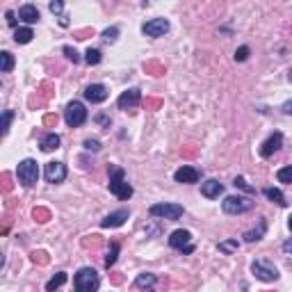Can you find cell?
Wrapping results in <instances>:
<instances>
[{
    "mask_svg": "<svg viewBox=\"0 0 292 292\" xmlns=\"http://www.w3.org/2000/svg\"><path fill=\"white\" fill-rule=\"evenodd\" d=\"M32 37H34V32L30 27H16V30H14V41H16V44H30Z\"/></svg>",
    "mask_w": 292,
    "mask_h": 292,
    "instance_id": "obj_22",
    "label": "cell"
},
{
    "mask_svg": "<svg viewBox=\"0 0 292 292\" xmlns=\"http://www.w3.org/2000/svg\"><path fill=\"white\" fill-rule=\"evenodd\" d=\"M85 148L87 151H100V142L98 140H85Z\"/></svg>",
    "mask_w": 292,
    "mask_h": 292,
    "instance_id": "obj_34",
    "label": "cell"
},
{
    "mask_svg": "<svg viewBox=\"0 0 292 292\" xmlns=\"http://www.w3.org/2000/svg\"><path fill=\"white\" fill-rule=\"evenodd\" d=\"M107 187H110V192L121 201H128L133 196V187H130V183L126 180V171L117 165L110 167V183H107Z\"/></svg>",
    "mask_w": 292,
    "mask_h": 292,
    "instance_id": "obj_1",
    "label": "cell"
},
{
    "mask_svg": "<svg viewBox=\"0 0 292 292\" xmlns=\"http://www.w3.org/2000/svg\"><path fill=\"white\" fill-rule=\"evenodd\" d=\"M64 55H67L73 64H78V62H80V55L75 53V48H71V46H64Z\"/></svg>",
    "mask_w": 292,
    "mask_h": 292,
    "instance_id": "obj_32",
    "label": "cell"
},
{
    "mask_svg": "<svg viewBox=\"0 0 292 292\" xmlns=\"http://www.w3.org/2000/svg\"><path fill=\"white\" fill-rule=\"evenodd\" d=\"M283 251H286L288 256H292V238H290V240H286V242H283Z\"/></svg>",
    "mask_w": 292,
    "mask_h": 292,
    "instance_id": "obj_36",
    "label": "cell"
},
{
    "mask_svg": "<svg viewBox=\"0 0 292 292\" xmlns=\"http://www.w3.org/2000/svg\"><path fill=\"white\" fill-rule=\"evenodd\" d=\"M233 185H235V187H240V190H244L246 194H256V187H251V185H249V183H246V180L242 178V176H238V178L233 180Z\"/></svg>",
    "mask_w": 292,
    "mask_h": 292,
    "instance_id": "obj_28",
    "label": "cell"
},
{
    "mask_svg": "<svg viewBox=\"0 0 292 292\" xmlns=\"http://www.w3.org/2000/svg\"><path fill=\"white\" fill-rule=\"evenodd\" d=\"M169 246H173V249H178V251H183V253H192V251H194L192 233L185 231V228H178V231H173L171 238H169Z\"/></svg>",
    "mask_w": 292,
    "mask_h": 292,
    "instance_id": "obj_8",
    "label": "cell"
},
{
    "mask_svg": "<svg viewBox=\"0 0 292 292\" xmlns=\"http://www.w3.org/2000/svg\"><path fill=\"white\" fill-rule=\"evenodd\" d=\"M100 286V279L94 267H82L73 276V292H96Z\"/></svg>",
    "mask_w": 292,
    "mask_h": 292,
    "instance_id": "obj_2",
    "label": "cell"
},
{
    "mask_svg": "<svg viewBox=\"0 0 292 292\" xmlns=\"http://www.w3.org/2000/svg\"><path fill=\"white\" fill-rule=\"evenodd\" d=\"M263 194H265V196L272 201V203H276V206H288V201H286V196H283V192H281V190H276V187H265V190H263Z\"/></svg>",
    "mask_w": 292,
    "mask_h": 292,
    "instance_id": "obj_20",
    "label": "cell"
},
{
    "mask_svg": "<svg viewBox=\"0 0 292 292\" xmlns=\"http://www.w3.org/2000/svg\"><path fill=\"white\" fill-rule=\"evenodd\" d=\"M60 135L57 133H48L44 140H41V151H55V148H60Z\"/></svg>",
    "mask_w": 292,
    "mask_h": 292,
    "instance_id": "obj_21",
    "label": "cell"
},
{
    "mask_svg": "<svg viewBox=\"0 0 292 292\" xmlns=\"http://www.w3.org/2000/svg\"><path fill=\"white\" fill-rule=\"evenodd\" d=\"M117 256H119V244L112 242V244H110V251H107V256H105V267H107V269L117 263Z\"/></svg>",
    "mask_w": 292,
    "mask_h": 292,
    "instance_id": "obj_26",
    "label": "cell"
},
{
    "mask_svg": "<svg viewBox=\"0 0 292 292\" xmlns=\"http://www.w3.org/2000/svg\"><path fill=\"white\" fill-rule=\"evenodd\" d=\"M16 178H19V183L23 187H32L39 180V165H37V160H32V158L21 160L19 167H16Z\"/></svg>",
    "mask_w": 292,
    "mask_h": 292,
    "instance_id": "obj_3",
    "label": "cell"
},
{
    "mask_svg": "<svg viewBox=\"0 0 292 292\" xmlns=\"http://www.w3.org/2000/svg\"><path fill=\"white\" fill-rule=\"evenodd\" d=\"M96 121H98V123H105V126H110V119H107V117H103V114H98V117H96Z\"/></svg>",
    "mask_w": 292,
    "mask_h": 292,
    "instance_id": "obj_38",
    "label": "cell"
},
{
    "mask_svg": "<svg viewBox=\"0 0 292 292\" xmlns=\"http://www.w3.org/2000/svg\"><path fill=\"white\" fill-rule=\"evenodd\" d=\"M64 121H67L71 128H78V126H82L87 121V110H85V105L80 103V100H71L67 105V110H64Z\"/></svg>",
    "mask_w": 292,
    "mask_h": 292,
    "instance_id": "obj_4",
    "label": "cell"
},
{
    "mask_svg": "<svg viewBox=\"0 0 292 292\" xmlns=\"http://www.w3.org/2000/svg\"><path fill=\"white\" fill-rule=\"evenodd\" d=\"M281 110H283V112H286V114H292V100H286V103H283V107H281Z\"/></svg>",
    "mask_w": 292,
    "mask_h": 292,
    "instance_id": "obj_37",
    "label": "cell"
},
{
    "mask_svg": "<svg viewBox=\"0 0 292 292\" xmlns=\"http://www.w3.org/2000/svg\"><path fill=\"white\" fill-rule=\"evenodd\" d=\"M246 57H249V48H246V46H240L238 50H235V62H244Z\"/></svg>",
    "mask_w": 292,
    "mask_h": 292,
    "instance_id": "obj_33",
    "label": "cell"
},
{
    "mask_svg": "<svg viewBox=\"0 0 292 292\" xmlns=\"http://www.w3.org/2000/svg\"><path fill=\"white\" fill-rule=\"evenodd\" d=\"M107 87L105 85H89L85 89V98L89 100V103H103V100H107Z\"/></svg>",
    "mask_w": 292,
    "mask_h": 292,
    "instance_id": "obj_14",
    "label": "cell"
},
{
    "mask_svg": "<svg viewBox=\"0 0 292 292\" xmlns=\"http://www.w3.org/2000/svg\"><path fill=\"white\" fill-rule=\"evenodd\" d=\"M12 119H14V112L12 110H7V112L2 114V135L9 133V123H12Z\"/></svg>",
    "mask_w": 292,
    "mask_h": 292,
    "instance_id": "obj_31",
    "label": "cell"
},
{
    "mask_svg": "<svg viewBox=\"0 0 292 292\" xmlns=\"http://www.w3.org/2000/svg\"><path fill=\"white\" fill-rule=\"evenodd\" d=\"M19 19L23 21V23H27V25H32V23H37V21H39V9L27 2V5L19 7Z\"/></svg>",
    "mask_w": 292,
    "mask_h": 292,
    "instance_id": "obj_17",
    "label": "cell"
},
{
    "mask_svg": "<svg viewBox=\"0 0 292 292\" xmlns=\"http://www.w3.org/2000/svg\"><path fill=\"white\" fill-rule=\"evenodd\" d=\"M265 231H267V221H265V219H260L258 226L251 228V231H246L242 238H244V242H258L260 238H265Z\"/></svg>",
    "mask_w": 292,
    "mask_h": 292,
    "instance_id": "obj_19",
    "label": "cell"
},
{
    "mask_svg": "<svg viewBox=\"0 0 292 292\" xmlns=\"http://www.w3.org/2000/svg\"><path fill=\"white\" fill-rule=\"evenodd\" d=\"M12 69H14V55L7 53V50H2V53H0V71L9 73Z\"/></svg>",
    "mask_w": 292,
    "mask_h": 292,
    "instance_id": "obj_24",
    "label": "cell"
},
{
    "mask_svg": "<svg viewBox=\"0 0 292 292\" xmlns=\"http://www.w3.org/2000/svg\"><path fill=\"white\" fill-rule=\"evenodd\" d=\"M142 32L146 37H165L169 32V21L167 19H151L148 23L142 25Z\"/></svg>",
    "mask_w": 292,
    "mask_h": 292,
    "instance_id": "obj_9",
    "label": "cell"
},
{
    "mask_svg": "<svg viewBox=\"0 0 292 292\" xmlns=\"http://www.w3.org/2000/svg\"><path fill=\"white\" fill-rule=\"evenodd\" d=\"M85 62L89 64V67H96V64L100 62V50L98 48H89V50L85 53Z\"/></svg>",
    "mask_w": 292,
    "mask_h": 292,
    "instance_id": "obj_27",
    "label": "cell"
},
{
    "mask_svg": "<svg viewBox=\"0 0 292 292\" xmlns=\"http://www.w3.org/2000/svg\"><path fill=\"white\" fill-rule=\"evenodd\" d=\"M251 272L256 274V279L267 281V283H269V281L279 279V269H276V267H274L269 260H263V258L253 260V263H251Z\"/></svg>",
    "mask_w": 292,
    "mask_h": 292,
    "instance_id": "obj_7",
    "label": "cell"
},
{
    "mask_svg": "<svg viewBox=\"0 0 292 292\" xmlns=\"http://www.w3.org/2000/svg\"><path fill=\"white\" fill-rule=\"evenodd\" d=\"M128 217H130V213L123 208V210H117V213L105 215V217H103V221H100V226H103V228H117V226H121Z\"/></svg>",
    "mask_w": 292,
    "mask_h": 292,
    "instance_id": "obj_15",
    "label": "cell"
},
{
    "mask_svg": "<svg viewBox=\"0 0 292 292\" xmlns=\"http://www.w3.org/2000/svg\"><path fill=\"white\" fill-rule=\"evenodd\" d=\"M199 178H201V171L199 169H194V167H190V165H183L178 171L173 173V180H176V183H185V185L199 183Z\"/></svg>",
    "mask_w": 292,
    "mask_h": 292,
    "instance_id": "obj_13",
    "label": "cell"
},
{
    "mask_svg": "<svg viewBox=\"0 0 292 292\" xmlns=\"http://www.w3.org/2000/svg\"><path fill=\"white\" fill-rule=\"evenodd\" d=\"M155 283H158V276L151 272H144L135 279V288H140V290H144V292H153L155 290Z\"/></svg>",
    "mask_w": 292,
    "mask_h": 292,
    "instance_id": "obj_16",
    "label": "cell"
},
{
    "mask_svg": "<svg viewBox=\"0 0 292 292\" xmlns=\"http://www.w3.org/2000/svg\"><path fill=\"white\" fill-rule=\"evenodd\" d=\"M148 213H151V217L173 221V219L183 217V206H178V203H155V206L148 208Z\"/></svg>",
    "mask_w": 292,
    "mask_h": 292,
    "instance_id": "obj_5",
    "label": "cell"
},
{
    "mask_svg": "<svg viewBox=\"0 0 292 292\" xmlns=\"http://www.w3.org/2000/svg\"><path fill=\"white\" fill-rule=\"evenodd\" d=\"M44 176H46L48 183L57 185V183H62L67 178V165L64 162H48L46 169H44Z\"/></svg>",
    "mask_w": 292,
    "mask_h": 292,
    "instance_id": "obj_10",
    "label": "cell"
},
{
    "mask_svg": "<svg viewBox=\"0 0 292 292\" xmlns=\"http://www.w3.org/2000/svg\"><path fill=\"white\" fill-rule=\"evenodd\" d=\"M288 226H290V231H292V215H290V219H288Z\"/></svg>",
    "mask_w": 292,
    "mask_h": 292,
    "instance_id": "obj_39",
    "label": "cell"
},
{
    "mask_svg": "<svg viewBox=\"0 0 292 292\" xmlns=\"http://www.w3.org/2000/svg\"><path fill=\"white\" fill-rule=\"evenodd\" d=\"M290 82H292V71H290Z\"/></svg>",
    "mask_w": 292,
    "mask_h": 292,
    "instance_id": "obj_40",
    "label": "cell"
},
{
    "mask_svg": "<svg viewBox=\"0 0 292 292\" xmlns=\"http://www.w3.org/2000/svg\"><path fill=\"white\" fill-rule=\"evenodd\" d=\"M140 100H142V92L137 87H133V89H128V92L121 94L119 100H117V105H119V110H133V107L140 105Z\"/></svg>",
    "mask_w": 292,
    "mask_h": 292,
    "instance_id": "obj_11",
    "label": "cell"
},
{
    "mask_svg": "<svg viewBox=\"0 0 292 292\" xmlns=\"http://www.w3.org/2000/svg\"><path fill=\"white\" fill-rule=\"evenodd\" d=\"M64 283H67V272H57V274L53 276V279H50V281L46 283V292H55L57 288L64 286Z\"/></svg>",
    "mask_w": 292,
    "mask_h": 292,
    "instance_id": "obj_23",
    "label": "cell"
},
{
    "mask_svg": "<svg viewBox=\"0 0 292 292\" xmlns=\"http://www.w3.org/2000/svg\"><path fill=\"white\" fill-rule=\"evenodd\" d=\"M281 146H283V135L281 133L269 135V137L260 144V155H263V158H272L276 151H281Z\"/></svg>",
    "mask_w": 292,
    "mask_h": 292,
    "instance_id": "obj_12",
    "label": "cell"
},
{
    "mask_svg": "<svg viewBox=\"0 0 292 292\" xmlns=\"http://www.w3.org/2000/svg\"><path fill=\"white\" fill-rule=\"evenodd\" d=\"M117 37H119V27H117V25L107 27L105 32H103V39H105L107 44H114V41H117Z\"/></svg>",
    "mask_w": 292,
    "mask_h": 292,
    "instance_id": "obj_30",
    "label": "cell"
},
{
    "mask_svg": "<svg viewBox=\"0 0 292 292\" xmlns=\"http://www.w3.org/2000/svg\"><path fill=\"white\" fill-rule=\"evenodd\" d=\"M251 199H246V196H226L224 201H221V210H224L226 215H242L246 213L249 208H251Z\"/></svg>",
    "mask_w": 292,
    "mask_h": 292,
    "instance_id": "obj_6",
    "label": "cell"
},
{
    "mask_svg": "<svg viewBox=\"0 0 292 292\" xmlns=\"http://www.w3.org/2000/svg\"><path fill=\"white\" fill-rule=\"evenodd\" d=\"M238 249H240L238 238H235V240H224V242H219V251H221V253H233V251H238Z\"/></svg>",
    "mask_w": 292,
    "mask_h": 292,
    "instance_id": "obj_25",
    "label": "cell"
},
{
    "mask_svg": "<svg viewBox=\"0 0 292 292\" xmlns=\"http://www.w3.org/2000/svg\"><path fill=\"white\" fill-rule=\"evenodd\" d=\"M276 178H279V183H292V165H290V167H283V169H279Z\"/></svg>",
    "mask_w": 292,
    "mask_h": 292,
    "instance_id": "obj_29",
    "label": "cell"
},
{
    "mask_svg": "<svg viewBox=\"0 0 292 292\" xmlns=\"http://www.w3.org/2000/svg\"><path fill=\"white\" fill-rule=\"evenodd\" d=\"M48 9H50V12H53V14H62V9H64V5H62L60 0H55V2H50V5H48Z\"/></svg>",
    "mask_w": 292,
    "mask_h": 292,
    "instance_id": "obj_35",
    "label": "cell"
},
{
    "mask_svg": "<svg viewBox=\"0 0 292 292\" xmlns=\"http://www.w3.org/2000/svg\"><path fill=\"white\" fill-rule=\"evenodd\" d=\"M221 192H224V185H221L219 180L210 178V180H206V183H201V194L208 196V199H215V196H219Z\"/></svg>",
    "mask_w": 292,
    "mask_h": 292,
    "instance_id": "obj_18",
    "label": "cell"
}]
</instances>
